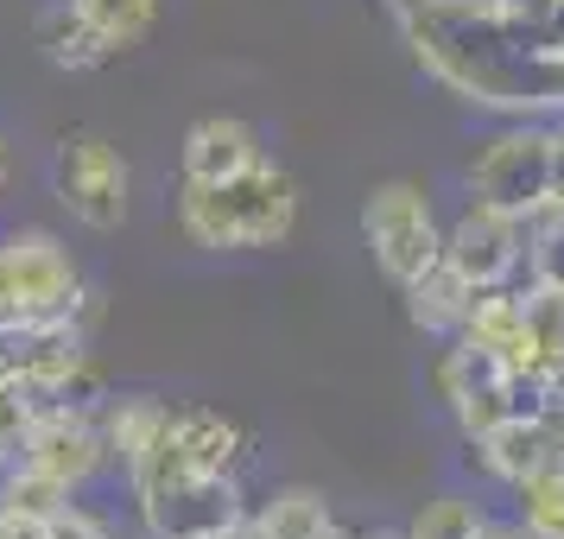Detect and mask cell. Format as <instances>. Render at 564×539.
I'll use <instances>...</instances> for the list:
<instances>
[{
	"label": "cell",
	"mask_w": 564,
	"mask_h": 539,
	"mask_svg": "<svg viewBox=\"0 0 564 539\" xmlns=\"http://www.w3.org/2000/svg\"><path fill=\"white\" fill-rule=\"evenodd\" d=\"M406 32L412 57L432 71L451 96L495 115H558L564 71H558V20H508L495 7H463V0H425L393 13Z\"/></svg>",
	"instance_id": "6da1fadb"
},
{
	"label": "cell",
	"mask_w": 564,
	"mask_h": 539,
	"mask_svg": "<svg viewBox=\"0 0 564 539\" xmlns=\"http://www.w3.org/2000/svg\"><path fill=\"white\" fill-rule=\"evenodd\" d=\"M178 229L191 248H209V255L280 248L299 229V179L273 159H254L248 172L223 184L178 179Z\"/></svg>",
	"instance_id": "7a4b0ae2"
},
{
	"label": "cell",
	"mask_w": 564,
	"mask_h": 539,
	"mask_svg": "<svg viewBox=\"0 0 564 539\" xmlns=\"http://www.w3.org/2000/svg\"><path fill=\"white\" fill-rule=\"evenodd\" d=\"M0 311L13 317H70L96 324V292L83 285L70 248L52 229H13L0 235Z\"/></svg>",
	"instance_id": "3957f363"
},
{
	"label": "cell",
	"mask_w": 564,
	"mask_h": 539,
	"mask_svg": "<svg viewBox=\"0 0 564 539\" xmlns=\"http://www.w3.org/2000/svg\"><path fill=\"white\" fill-rule=\"evenodd\" d=\"M361 241L393 285H412L432 260H444V223L412 179H387L361 197Z\"/></svg>",
	"instance_id": "277c9868"
},
{
	"label": "cell",
	"mask_w": 564,
	"mask_h": 539,
	"mask_svg": "<svg viewBox=\"0 0 564 539\" xmlns=\"http://www.w3.org/2000/svg\"><path fill=\"white\" fill-rule=\"evenodd\" d=\"M469 197L513 216H533L552 204V121H508V128L482 140V153L469 159Z\"/></svg>",
	"instance_id": "5b68a950"
},
{
	"label": "cell",
	"mask_w": 564,
	"mask_h": 539,
	"mask_svg": "<svg viewBox=\"0 0 564 539\" xmlns=\"http://www.w3.org/2000/svg\"><path fill=\"white\" fill-rule=\"evenodd\" d=\"M52 191L83 229L115 235L128 223L133 172H128V159H121L115 140H102V133H64L57 153H52Z\"/></svg>",
	"instance_id": "8992f818"
},
{
	"label": "cell",
	"mask_w": 564,
	"mask_h": 539,
	"mask_svg": "<svg viewBox=\"0 0 564 539\" xmlns=\"http://www.w3.org/2000/svg\"><path fill=\"white\" fill-rule=\"evenodd\" d=\"M133 508H140L147 539H216L241 514H254L235 476H172V483L133 495Z\"/></svg>",
	"instance_id": "52a82bcc"
},
{
	"label": "cell",
	"mask_w": 564,
	"mask_h": 539,
	"mask_svg": "<svg viewBox=\"0 0 564 539\" xmlns=\"http://www.w3.org/2000/svg\"><path fill=\"white\" fill-rule=\"evenodd\" d=\"M13 463H26L39 476H52L57 488L77 495L89 476L108 470V444H102V419L96 407H70V400H52V407L32 419L26 444L13 451Z\"/></svg>",
	"instance_id": "ba28073f"
},
{
	"label": "cell",
	"mask_w": 564,
	"mask_h": 539,
	"mask_svg": "<svg viewBox=\"0 0 564 539\" xmlns=\"http://www.w3.org/2000/svg\"><path fill=\"white\" fill-rule=\"evenodd\" d=\"M437 400L451 407V419H457V432L469 444L482 432H495L508 412H520V400H513V368L501 356L476 349V343H463V336H451V349L437 356Z\"/></svg>",
	"instance_id": "9c48e42d"
},
{
	"label": "cell",
	"mask_w": 564,
	"mask_h": 539,
	"mask_svg": "<svg viewBox=\"0 0 564 539\" xmlns=\"http://www.w3.org/2000/svg\"><path fill=\"white\" fill-rule=\"evenodd\" d=\"M444 260H451L476 292H482V285H508L513 273L527 267V216L469 197V209L444 229Z\"/></svg>",
	"instance_id": "30bf717a"
},
{
	"label": "cell",
	"mask_w": 564,
	"mask_h": 539,
	"mask_svg": "<svg viewBox=\"0 0 564 539\" xmlns=\"http://www.w3.org/2000/svg\"><path fill=\"white\" fill-rule=\"evenodd\" d=\"M476 457H482V470L495 483L513 488V483H527V476H539V470L564 463V425L552 412H508L495 432L476 438Z\"/></svg>",
	"instance_id": "8fae6325"
},
{
	"label": "cell",
	"mask_w": 564,
	"mask_h": 539,
	"mask_svg": "<svg viewBox=\"0 0 564 539\" xmlns=\"http://www.w3.org/2000/svg\"><path fill=\"white\" fill-rule=\"evenodd\" d=\"M165 444L191 476H235L248 463V432L235 419H223L216 407H172Z\"/></svg>",
	"instance_id": "7c38bea8"
},
{
	"label": "cell",
	"mask_w": 564,
	"mask_h": 539,
	"mask_svg": "<svg viewBox=\"0 0 564 539\" xmlns=\"http://www.w3.org/2000/svg\"><path fill=\"white\" fill-rule=\"evenodd\" d=\"M260 153V133L241 121V115H204L184 128V147H178V179H197V184H223L235 172H248Z\"/></svg>",
	"instance_id": "4fadbf2b"
},
{
	"label": "cell",
	"mask_w": 564,
	"mask_h": 539,
	"mask_svg": "<svg viewBox=\"0 0 564 539\" xmlns=\"http://www.w3.org/2000/svg\"><path fill=\"white\" fill-rule=\"evenodd\" d=\"M102 444H108V463H121V476H128L133 463L147 457L165 432V419H172V400H153V394H108L102 407Z\"/></svg>",
	"instance_id": "5bb4252c"
},
{
	"label": "cell",
	"mask_w": 564,
	"mask_h": 539,
	"mask_svg": "<svg viewBox=\"0 0 564 539\" xmlns=\"http://www.w3.org/2000/svg\"><path fill=\"white\" fill-rule=\"evenodd\" d=\"M400 292H406V317L425 336H457L463 311H469V299H476V285L463 280L451 260H432V267H425L412 285H400Z\"/></svg>",
	"instance_id": "9a60e30c"
},
{
	"label": "cell",
	"mask_w": 564,
	"mask_h": 539,
	"mask_svg": "<svg viewBox=\"0 0 564 539\" xmlns=\"http://www.w3.org/2000/svg\"><path fill=\"white\" fill-rule=\"evenodd\" d=\"M39 45H45V57H52L57 71H102L108 57H121L70 0H57V7L39 13Z\"/></svg>",
	"instance_id": "2e32d148"
},
{
	"label": "cell",
	"mask_w": 564,
	"mask_h": 539,
	"mask_svg": "<svg viewBox=\"0 0 564 539\" xmlns=\"http://www.w3.org/2000/svg\"><path fill=\"white\" fill-rule=\"evenodd\" d=\"M254 520H260V533L267 539H317L336 514H330V502H324L317 488L292 483V488H273V495L254 508Z\"/></svg>",
	"instance_id": "e0dca14e"
},
{
	"label": "cell",
	"mask_w": 564,
	"mask_h": 539,
	"mask_svg": "<svg viewBox=\"0 0 564 539\" xmlns=\"http://www.w3.org/2000/svg\"><path fill=\"white\" fill-rule=\"evenodd\" d=\"M70 7L102 32L115 52H133V45L159 26V7H165V0H70Z\"/></svg>",
	"instance_id": "ac0fdd59"
},
{
	"label": "cell",
	"mask_w": 564,
	"mask_h": 539,
	"mask_svg": "<svg viewBox=\"0 0 564 539\" xmlns=\"http://www.w3.org/2000/svg\"><path fill=\"white\" fill-rule=\"evenodd\" d=\"M513 508H520V527L533 539H564V463L513 483Z\"/></svg>",
	"instance_id": "d6986e66"
},
{
	"label": "cell",
	"mask_w": 564,
	"mask_h": 539,
	"mask_svg": "<svg viewBox=\"0 0 564 539\" xmlns=\"http://www.w3.org/2000/svg\"><path fill=\"white\" fill-rule=\"evenodd\" d=\"M488 533V514L463 495H432L425 508L406 520V539H482Z\"/></svg>",
	"instance_id": "ffe728a7"
},
{
	"label": "cell",
	"mask_w": 564,
	"mask_h": 539,
	"mask_svg": "<svg viewBox=\"0 0 564 539\" xmlns=\"http://www.w3.org/2000/svg\"><path fill=\"white\" fill-rule=\"evenodd\" d=\"M527 267H533V285L564 292V209L558 204L527 216Z\"/></svg>",
	"instance_id": "44dd1931"
},
{
	"label": "cell",
	"mask_w": 564,
	"mask_h": 539,
	"mask_svg": "<svg viewBox=\"0 0 564 539\" xmlns=\"http://www.w3.org/2000/svg\"><path fill=\"white\" fill-rule=\"evenodd\" d=\"M52 407L45 394H32L26 381H13V375H0V463L13 457L20 444H26V432H32V419Z\"/></svg>",
	"instance_id": "7402d4cb"
},
{
	"label": "cell",
	"mask_w": 564,
	"mask_h": 539,
	"mask_svg": "<svg viewBox=\"0 0 564 539\" xmlns=\"http://www.w3.org/2000/svg\"><path fill=\"white\" fill-rule=\"evenodd\" d=\"M45 539H115V527H108L96 508H83L77 495H64V502L45 514Z\"/></svg>",
	"instance_id": "603a6c76"
},
{
	"label": "cell",
	"mask_w": 564,
	"mask_h": 539,
	"mask_svg": "<svg viewBox=\"0 0 564 539\" xmlns=\"http://www.w3.org/2000/svg\"><path fill=\"white\" fill-rule=\"evenodd\" d=\"M0 539H45V514L0 508Z\"/></svg>",
	"instance_id": "cb8c5ba5"
},
{
	"label": "cell",
	"mask_w": 564,
	"mask_h": 539,
	"mask_svg": "<svg viewBox=\"0 0 564 539\" xmlns=\"http://www.w3.org/2000/svg\"><path fill=\"white\" fill-rule=\"evenodd\" d=\"M552 204L564 209V121H552Z\"/></svg>",
	"instance_id": "d4e9b609"
},
{
	"label": "cell",
	"mask_w": 564,
	"mask_h": 539,
	"mask_svg": "<svg viewBox=\"0 0 564 539\" xmlns=\"http://www.w3.org/2000/svg\"><path fill=\"white\" fill-rule=\"evenodd\" d=\"M317 539H356V533H349V527H336V520H330V527H324Z\"/></svg>",
	"instance_id": "484cf974"
},
{
	"label": "cell",
	"mask_w": 564,
	"mask_h": 539,
	"mask_svg": "<svg viewBox=\"0 0 564 539\" xmlns=\"http://www.w3.org/2000/svg\"><path fill=\"white\" fill-rule=\"evenodd\" d=\"M552 52H558V71H564V26H558V45H552Z\"/></svg>",
	"instance_id": "4316f807"
},
{
	"label": "cell",
	"mask_w": 564,
	"mask_h": 539,
	"mask_svg": "<svg viewBox=\"0 0 564 539\" xmlns=\"http://www.w3.org/2000/svg\"><path fill=\"white\" fill-rule=\"evenodd\" d=\"M0 184H7V147H0Z\"/></svg>",
	"instance_id": "83f0119b"
},
{
	"label": "cell",
	"mask_w": 564,
	"mask_h": 539,
	"mask_svg": "<svg viewBox=\"0 0 564 539\" xmlns=\"http://www.w3.org/2000/svg\"><path fill=\"white\" fill-rule=\"evenodd\" d=\"M368 539H406V533H368Z\"/></svg>",
	"instance_id": "f1b7e54d"
}]
</instances>
